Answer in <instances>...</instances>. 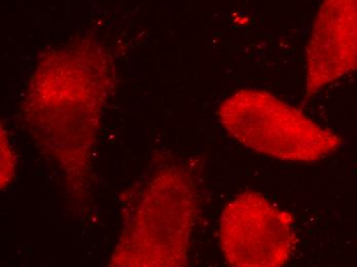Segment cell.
<instances>
[{"mask_svg": "<svg viewBox=\"0 0 357 267\" xmlns=\"http://www.w3.org/2000/svg\"><path fill=\"white\" fill-rule=\"evenodd\" d=\"M111 68L103 47L89 38L50 52L28 89L27 114L54 127L96 125L112 86Z\"/></svg>", "mask_w": 357, "mask_h": 267, "instance_id": "1", "label": "cell"}, {"mask_svg": "<svg viewBox=\"0 0 357 267\" xmlns=\"http://www.w3.org/2000/svg\"><path fill=\"white\" fill-rule=\"evenodd\" d=\"M218 115L245 146L278 160L317 162L342 144L338 135L266 91H238L220 105Z\"/></svg>", "mask_w": 357, "mask_h": 267, "instance_id": "2", "label": "cell"}, {"mask_svg": "<svg viewBox=\"0 0 357 267\" xmlns=\"http://www.w3.org/2000/svg\"><path fill=\"white\" fill-rule=\"evenodd\" d=\"M357 73V0H321L306 47V97Z\"/></svg>", "mask_w": 357, "mask_h": 267, "instance_id": "5", "label": "cell"}, {"mask_svg": "<svg viewBox=\"0 0 357 267\" xmlns=\"http://www.w3.org/2000/svg\"><path fill=\"white\" fill-rule=\"evenodd\" d=\"M197 197L186 174L160 176L146 199L145 266H178L186 261Z\"/></svg>", "mask_w": 357, "mask_h": 267, "instance_id": "4", "label": "cell"}, {"mask_svg": "<svg viewBox=\"0 0 357 267\" xmlns=\"http://www.w3.org/2000/svg\"><path fill=\"white\" fill-rule=\"evenodd\" d=\"M220 240L233 266H284L295 246L293 218L260 193L248 191L224 210Z\"/></svg>", "mask_w": 357, "mask_h": 267, "instance_id": "3", "label": "cell"}]
</instances>
